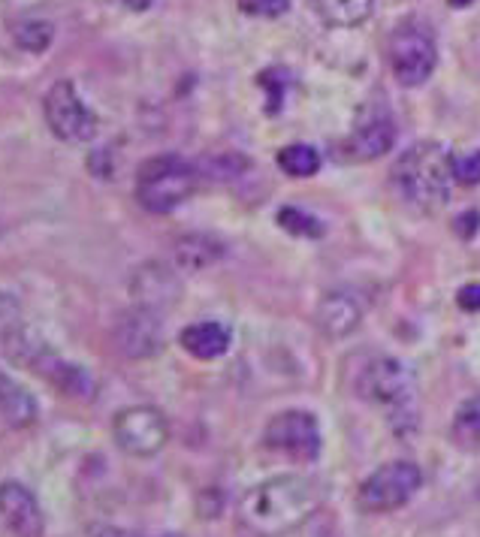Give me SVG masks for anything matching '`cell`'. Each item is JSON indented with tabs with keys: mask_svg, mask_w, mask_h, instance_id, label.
Listing matches in <instances>:
<instances>
[{
	"mask_svg": "<svg viewBox=\"0 0 480 537\" xmlns=\"http://www.w3.org/2000/svg\"><path fill=\"white\" fill-rule=\"evenodd\" d=\"M320 501H324L320 483L299 474H281L254 486L242 498L239 522L257 537H278L299 528L320 507Z\"/></svg>",
	"mask_w": 480,
	"mask_h": 537,
	"instance_id": "6da1fadb",
	"label": "cell"
},
{
	"mask_svg": "<svg viewBox=\"0 0 480 537\" xmlns=\"http://www.w3.org/2000/svg\"><path fill=\"white\" fill-rule=\"evenodd\" d=\"M393 182L411 206L423 212H435L450 197V182H453L450 154L432 142L414 145L396 160Z\"/></svg>",
	"mask_w": 480,
	"mask_h": 537,
	"instance_id": "7a4b0ae2",
	"label": "cell"
},
{
	"mask_svg": "<svg viewBox=\"0 0 480 537\" xmlns=\"http://www.w3.org/2000/svg\"><path fill=\"white\" fill-rule=\"evenodd\" d=\"M197 169L176 154H160L139 166L136 200L151 215H167L179 209L197 191Z\"/></svg>",
	"mask_w": 480,
	"mask_h": 537,
	"instance_id": "3957f363",
	"label": "cell"
},
{
	"mask_svg": "<svg viewBox=\"0 0 480 537\" xmlns=\"http://www.w3.org/2000/svg\"><path fill=\"white\" fill-rule=\"evenodd\" d=\"M7 353L13 360H19L25 369H31L34 375L46 378L52 387H58L61 393L73 396V399H94V378L88 372H82L79 366L61 360L58 353H52L43 341H34L28 335V329H22L16 338H10Z\"/></svg>",
	"mask_w": 480,
	"mask_h": 537,
	"instance_id": "277c9868",
	"label": "cell"
},
{
	"mask_svg": "<svg viewBox=\"0 0 480 537\" xmlns=\"http://www.w3.org/2000/svg\"><path fill=\"white\" fill-rule=\"evenodd\" d=\"M387 58H390V70H393L396 82L402 88H417L432 76V70L438 64V49L426 28L402 25L390 40Z\"/></svg>",
	"mask_w": 480,
	"mask_h": 537,
	"instance_id": "5b68a950",
	"label": "cell"
},
{
	"mask_svg": "<svg viewBox=\"0 0 480 537\" xmlns=\"http://www.w3.org/2000/svg\"><path fill=\"white\" fill-rule=\"evenodd\" d=\"M43 112H46L49 130L61 142L82 145V142H91L97 133V115L85 106L73 82H55L43 100Z\"/></svg>",
	"mask_w": 480,
	"mask_h": 537,
	"instance_id": "8992f818",
	"label": "cell"
},
{
	"mask_svg": "<svg viewBox=\"0 0 480 537\" xmlns=\"http://www.w3.org/2000/svg\"><path fill=\"white\" fill-rule=\"evenodd\" d=\"M423 483V474L414 462H387L381 465L372 477L363 480L360 486V507L369 510V513H390L402 504L411 501V495L420 489Z\"/></svg>",
	"mask_w": 480,
	"mask_h": 537,
	"instance_id": "52a82bcc",
	"label": "cell"
},
{
	"mask_svg": "<svg viewBox=\"0 0 480 537\" xmlns=\"http://www.w3.org/2000/svg\"><path fill=\"white\" fill-rule=\"evenodd\" d=\"M112 435H115V444L127 456L148 459V456H157L167 447L170 426H167V417L157 408L136 405V408L118 411V417L112 420Z\"/></svg>",
	"mask_w": 480,
	"mask_h": 537,
	"instance_id": "ba28073f",
	"label": "cell"
},
{
	"mask_svg": "<svg viewBox=\"0 0 480 537\" xmlns=\"http://www.w3.org/2000/svg\"><path fill=\"white\" fill-rule=\"evenodd\" d=\"M263 444L293 462H314L320 456V426L308 411H281L269 420Z\"/></svg>",
	"mask_w": 480,
	"mask_h": 537,
	"instance_id": "9c48e42d",
	"label": "cell"
},
{
	"mask_svg": "<svg viewBox=\"0 0 480 537\" xmlns=\"http://www.w3.org/2000/svg\"><path fill=\"white\" fill-rule=\"evenodd\" d=\"M414 390H417V381L408 372V366L399 360H375L363 375V393L372 402L387 405L393 411H408Z\"/></svg>",
	"mask_w": 480,
	"mask_h": 537,
	"instance_id": "30bf717a",
	"label": "cell"
},
{
	"mask_svg": "<svg viewBox=\"0 0 480 537\" xmlns=\"http://www.w3.org/2000/svg\"><path fill=\"white\" fill-rule=\"evenodd\" d=\"M115 341L121 353L133 356V360L154 356L160 344H164V326H160L157 311L145 305H136L133 311H127L115 326Z\"/></svg>",
	"mask_w": 480,
	"mask_h": 537,
	"instance_id": "8fae6325",
	"label": "cell"
},
{
	"mask_svg": "<svg viewBox=\"0 0 480 537\" xmlns=\"http://www.w3.org/2000/svg\"><path fill=\"white\" fill-rule=\"evenodd\" d=\"M0 519L7 522V528L16 537H43V531H46L40 501L19 480L0 483Z\"/></svg>",
	"mask_w": 480,
	"mask_h": 537,
	"instance_id": "7c38bea8",
	"label": "cell"
},
{
	"mask_svg": "<svg viewBox=\"0 0 480 537\" xmlns=\"http://www.w3.org/2000/svg\"><path fill=\"white\" fill-rule=\"evenodd\" d=\"M396 142V127L390 118H372L366 124H360L351 139L342 145V154L348 160H378L381 154H387Z\"/></svg>",
	"mask_w": 480,
	"mask_h": 537,
	"instance_id": "4fadbf2b",
	"label": "cell"
},
{
	"mask_svg": "<svg viewBox=\"0 0 480 537\" xmlns=\"http://www.w3.org/2000/svg\"><path fill=\"white\" fill-rule=\"evenodd\" d=\"M363 317V308L354 296L348 293H327L317 305V323L327 335L339 338V335H348L351 329H357Z\"/></svg>",
	"mask_w": 480,
	"mask_h": 537,
	"instance_id": "5bb4252c",
	"label": "cell"
},
{
	"mask_svg": "<svg viewBox=\"0 0 480 537\" xmlns=\"http://www.w3.org/2000/svg\"><path fill=\"white\" fill-rule=\"evenodd\" d=\"M179 344L194 360H218L230 347V329L221 323H191L188 329H182Z\"/></svg>",
	"mask_w": 480,
	"mask_h": 537,
	"instance_id": "9a60e30c",
	"label": "cell"
},
{
	"mask_svg": "<svg viewBox=\"0 0 480 537\" xmlns=\"http://www.w3.org/2000/svg\"><path fill=\"white\" fill-rule=\"evenodd\" d=\"M176 290H179V284L173 281V275L164 266H142L133 278L136 305H145V308H154V311H157V305L173 302Z\"/></svg>",
	"mask_w": 480,
	"mask_h": 537,
	"instance_id": "2e32d148",
	"label": "cell"
},
{
	"mask_svg": "<svg viewBox=\"0 0 480 537\" xmlns=\"http://www.w3.org/2000/svg\"><path fill=\"white\" fill-rule=\"evenodd\" d=\"M224 257V245L212 236H203V233H191V236H182L176 245H173V263L185 272H200V269H209L212 263H218Z\"/></svg>",
	"mask_w": 480,
	"mask_h": 537,
	"instance_id": "e0dca14e",
	"label": "cell"
},
{
	"mask_svg": "<svg viewBox=\"0 0 480 537\" xmlns=\"http://www.w3.org/2000/svg\"><path fill=\"white\" fill-rule=\"evenodd\" d=\"M0 417L10 426L25 429L37 420V402L28 390H22L13 378L0 372Z\"/></svg>",
	"mask_w": 480,
	"mask_h": 537,
	"instance_id": "ac0fdd59",
	"label": "cell"
},
{
	"mask_svg": "<svg viewBox=\"0 0 480 537\" xmlns=\"http://www.w3.org/2000/svg\"><path fill=\"white\" fill-rule=\"evenodd\" d=\"M308 4L330 28H357L372 16L375 0H308Z\"/></svg>",
	"mask_w": 480,
	"mask_h": 537,
	"instance_id": "d6986e66",
	"label": "cell"
},
{
	"mask_svg": "<svg viewBox=\"0 0 480 537\" xmlns=\"http://www.w3.org/2000/svg\"><path fill=\"white\" fill-rule=\"evenodd\" d=\"M453 438L465 450H480V396L459 405L453 417Z\"/></svg>",
	"mask_w": 480,
	"mask_h": 537,
	"instance_id": "ffe728a7",
	"label": "cell"
},
{
	"mask_svg": "<svg viewBox=\"0 0 480 537\" xmlns=\"http://www.w3.org/2000/svg\"><path fill=\"white\" fill-rule=\"evenodd\" d=\"M278 166L287 172V175H296V178H308L317 172L320 166V154L305 145V142H296V145H287L278 151Z\"/></svg>",
	"mask_w": 480,
	"mask_h": 537,
	"instance_id": "44dd1931",
	"label": "cell"
},
{
	"mask_svg": "<svg viewBox=\"0 0 480 537\" xmlns=\"http://www.w3.org/2000/svg\"><path fill=\"white\" fill-rule=\"evenodd\" d=\"M13 37H16V43H19L25 52L40 55V52H46L49 43H52V25H49V22H40V19H28V22H19V25L13 28Z\"/></svg>",
	"mask_w": 480,
	"mask_h": 537,
	"instance_id": "7402d4cb",
	"label": "cell"
},
{
	"mask_svg": "<svg viewBox=\"0 0 480 537\" xmlns=\"http://www.w3.org/2000/svg\"><path fill=\"white\" fill-rule=\"evenodd\" d=\"M450 172H453V182H459L465 188L480 185V148L450 154Z\"/></svg>",
	"mask_w": 480,
	"mask_h": 537,
	"instance_id": "603a6c76",
	"label": "cell"
},
{
	"mask_svg": "<svg viewBox=\"0 0 480 537\" xmlns=\"http://www.w3.org/2000/svg\"><path fill=\"white\" fill-rule=\"evenodd\" d=\"M22 329H28V326H25L19 299H13L10 293H0V344H7L10 338H16Z\"/></svg>",
	"mask_w": 480,
	"mask_h": 537,
	"instance_id": "cb8c5ba5",
	"label": "cell"
},
{
	"mask_svg": "<svg viewBox=\"0 0 480 537\" xmlns=\"http://www.w3.org/2000/svg\"><path fill=\"white\" fill-rule=\"evenodd\" d=\"M278 224L287 233H293V236H320V230H324V227L317 224V218H311V215H305L299 209H281L278 212Z\"/></svg>",
	"mask_w": 480,
	"mask_h": 537,
	"instance_id": "d4e9b609",
	"label": "cell"
},
{
	"mask_svg": "<svg viewBox=\"0 0 480 537\" xmlns=\"http://www.w3.org/2000/svg\"><path fill=\"white\" fill-rule=\"evenodd\" d=\"M290 7V0H239V10L257 19H275L284 16Z\"/></svg>",
	"mask_w": 480,
	"mask_h": 537,
	"instance_id": "484cf974",
	"label": "cell"
},
{
	"mask_svg": "<svg viewBox=\"0 0 480 537\" xmlns=\"http://www.w3.org/2000/svg\"><path fill=\"white\" fill-rule=\"evenodd\" d=\"M85 534L88 537H151V534H136V531L118 528V525H88ZM154 537H182V534H154Z\"/></svg>",
	"mask_w": 480,
	"mask_h": 537,
	"instance_id": "4316f807",
	"label": "cell"
},
{
	"mask_svg": "<svg viewBox=\"0 0 480 537\" xmlns=\"http://www.w3.org/2000/svg\"><path fill=\"white\" fill-rule=\"evenodd\" d=\"M456 305H459L462 311H480V284L462 287L459 296H456Z\"/></svg>",
	"mask_w": 480,
	"mask_h": 537,
	"instance_id": "83f0119b",
	"label": "cell"
},
{
	"mask_svg": "<svg viewBox=\"0 0 480 537\" xmlns=\"http://www.w3.org/2000/svg\"><path fill=\"white\" fill-rule=\"evenodd\" d=\"M121 7H127V10H133V13H142V10H148L154 0H118Z\"/></svg>",
	"mask_w": 480,
	"mask_h": 537,
	"instance_id": "f1b7e54d",
	"label": "cell"
},
{
	"mask_svg": "<svg viewBox=\"0 0 480 537\" xmlns=\"http://www.w3.org/2000/svg\"><path fill=\"white\" fill-rule=\"evenodd\" d=\"M447 4H450L453 10H462V7H471L474 0H447Z\"/></svg>",
	"mask_w": 480,
	"mask_h": 537,
	"instance_id": "f546056e",
	"label": "cell"
}]
</instances>
